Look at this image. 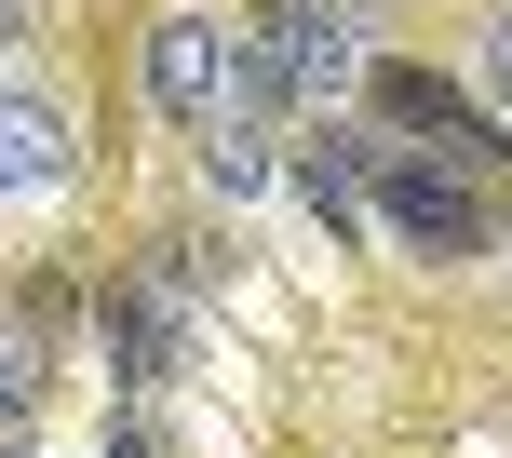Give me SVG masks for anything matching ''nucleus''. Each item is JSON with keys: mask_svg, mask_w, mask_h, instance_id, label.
<instances>
[{"mask_svg": "<svg viewBox=\"0 0 512 458\" xmlns=\"http://www.w3.org/2000/svg\"><path fill=\"white\" fill-rule=\"evenodd\" d=\"M378 108H391V122H405V135H432V162H459V176H486V162H499V135L472 122V108L445 95L432 68H378Z\"/></svg>", "mask_w": 512, "mask_h": 458, "instance_id": "obj_5", "label": "nucleus"}, {"mask_svg": "<svg viewBox=\"0 0 512 458\" xmlns=\"http://www.w3.org/2000/svg\"><path fill=\"white\" fill-rule=\"evenodd\" d=\"M351 68H364V14H337V0H270V27L243 41L256 108H324V95H351Z\"/></svg>", "mask_w": 512, "mask_h": 458, "instance_id": "obj_1", "label": "nucleus"}, {"mask_svg": "<svg viewBox=\"0 0 512 458\" xmlns=\"http://www.w3.org/2000/svg\"><path fill=\"white\" fill-rule=\"evenodd\" d=\"M337 14H364V0H337Z\"/></svg>", "mask_w": 512, "mask_h": 458, "instance_id": "obj_10", "label": "nucleus"}, {"mask_svg": "<svg viewBox=\"0 0 512 458\" xmlns=\"http://www.w3.org/2000/svg\"><path fill=\"white\" fill-rule=\"evenodd\" d=\"M270 176H283V162H270V135H256V122H216V135H203V189H216V203H256Z\"/></svg>", "mask_w": 512, "mask_h": 458, "instance_id": "obj_6", "label": "nucleus"}, {"mask_svg": "<svg viewBox=\"0 0 512 458\" xmlns=\"http://www.w3.org/2000/svg\"><path fill=\"white\" fill-rule=\"evenodd\" d=\"M364 189H378V216L405 229L418 256H472L486 243V203H472L459 162H405V149H364Z\"/></svg>", "mask_w": 512, "mask_h": 458, "instance_id": "obj_3", "label": "nucleus"}, {"mask_svg": "<svg viewBox=\"0 0 512 458\" xmlns=\"http://www.w3.org/2000/svg\"><path fill=\"white\" fill-rule=\"evenodd\" d=\"M81 176V135L54 95H27V81H0V203H41V189Z\"/></svg>", "mask_w": 512, "mask_h": 458, "instance_id": "obj_4", "label": "nucleus"}, {"mask_svg": "<svg viewBox=\"0 0 512 458\" xmlns=\"http://www.w3.org/2000/svg\"><path fill=\"white\" fill-rule=\"evenodd\" d=\"M486 95H499V135H512V14L486 27Z\"/></svg>", "mask_w": 512, "mask_h": 458, "instance_id": "obj_8", "label": "nucleus"}, {"mask_svg": "<svg viewBox=\"0 0 512 458\" xmlns=\"http://www.w3.org/2000/svg\"><path fill=\"white\" fill-rule=\"evenodd\" d=\"M14 41H27V0H0V54H14Z\"/></svg>", "mask_w": 512, "mask_h": 458, "instance_id": "obj_9", "label": "nucleus"}, {"mask_svg": "<svg viewBox=\"0 0 512 458\" xmlns=\"http://www.w3.org/2000/svg\"><path fill=\"white\" fill-rule=\"evenodd\" d=\"M135 68H149V108H162V122H189V135L243 122V41H230L216 14H189V0L149 27V54H135Z\"/></svg>", "mask_w": 512, "mask_h": 458, "instance_id": "obj_2", "label": "nucleus"}, {"mask_svg": "<svg viewBox=\"0 0 512 458\" xmlns=\"http://www.w3.org/2000/svg\"><path fill=\"white\" fill-rule=\"evenodd\" d=\"M27 418H41V324L0 310V432H27Z\"/></svg>", "mask_w": 512, "mask_h": 458, "instance_id": "obj_7", "label": "nucleus"}]
</instances>
